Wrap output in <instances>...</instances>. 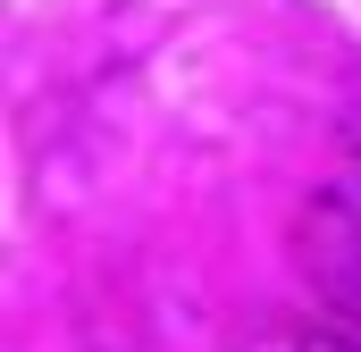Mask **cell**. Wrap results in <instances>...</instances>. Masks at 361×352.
I'll return each instance as SVG.
<instances>
[{"mask_svg":"<svg viewBox=\"0 0 361 352\" xmlns=\"http://www.w3.org/2000/svg\"><path fill=\"white\" fill-rule=\"evenodd\" d=\"M294 268H302L311 302L361 336V143L311 184V201L294 218Z\"/></svg>","mask_w":361,"mask_h":352,"instance_id":"obj_1","label":"cell"},{"mask_svg":"<svg viewBox=\"0 0 361 352\" xmlns=\"http://www.w3.org/2000/svg\"><path fill=\"white\" fill-rule=\"evenodd\" d=\"M244 352H361V336L336 327V319H302V327H269L261 344H244Z\"/></svg>","mask_w":361,"mask_h":352,"instance_id":"obj_2","label":"cell"}]
</instances>
